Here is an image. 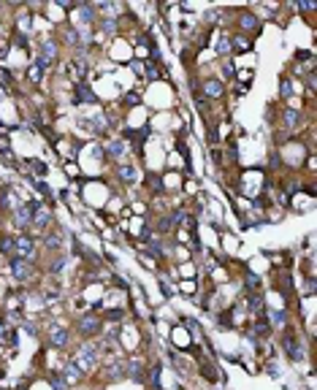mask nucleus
I'll use <instances>...</instances> for the list:
<instances>
[{
	"label": "nucleus",
	"mask_w": 317,
	"mask_h": 390,
	"mask_svg": "<svg viewBox=\"0 0 317 390\" xmlns=\"http://www.w3.org/2000/svg\"><path fill=\"white\" fill-rule=\"evenodd\" d=\"M8 268L11 274H14L16 282H30L35 276V268L30 260H19V258H8Z\"/></svg>",
	"instance_id": "obj_4"
},
{
	"label": "nucleus",
	"mask_w": 317,
	"mask_h": 390,
	"mask_svg": "<svg viewBox=\"0 0 317 390\" xmlns=\"http://www.w3.org/2000/svg\"><path fill=\"white\" fill-rule=\"evenodd\" d=\"M68 268V255H63V252H57L52 260H49V265H46V274L49 276H60L63 271Z\"/></svg>",
	"instance_id": "obj_17"
},
{
	"label": "nucleus",
	"mask_w": 317,
	"mask_h": 390,
	"mask_svg": "<svg viewBox=\"0 0 317 390\" xmlns=\"http://www.w3.org/2000/svg\"><path fill=\"white\" fill-rule=\"evenodd\" d=\"M101 30H103L106 35H114V33H117V16H103Z\"/></svg>",
	"instance_id": "obj_26"
},
{
	"label": "nucleus",
	"mask_w": 317,
	"mask_h": 390,
	"mask_svg": "<svg viewBox=\"0 0 317 390\" xmlns=\"http://www.w3.org/2000/svg\"><path fill=\"white\" fill-rule=\"evenodd\" d=\"M46 68H49V63H43L41 57H35V63H33V68H30V71H27L30 82H41V79L46 76Z\"/></svg>",
	"instance_id": "obj_19"
},
{
	"label": "nucleus",
	"mask_w": 317,
	"mask_h": 390,
	"mask_svg": "<svg viewBox=\"0 0 317 390\" xmlns=\"http://www.w3.org/2000/svg\"><path fill=\"white\" fill-rule=\"evenodd\" d=\"M147 366H144V361L141 358H128V363H125V377H130V380H136V382H147Z\"/></svg>",
	"instance_id": "obj_9"
},
{
	"label": "nucleus",
	"mask_w": 317,
	"mask_h": 390,
	"mask_svg": "<svg viewBox=\"0 0 317 390\" xmlns=\"http://www.w3.org/2000/svg\"><path fill=\"white\" fill-rule=\"evenodd\" d=\"M198 90L203 92V98H206V101H211V98H222V92H225V87H222V82H220V79H203Z\"/></svg>",
	"instance_id": "obj_11"
},
{
	"label": "nucleus",
	"mask_w": 317,
	"mask_h": 390,
	"mask_svg": "<svg viewBox=\"0 0 317 390\" xmlns=\"http://www.w3.org/2000/svg\"><path fill=\"white\" fill-rule=\"evenodd\" d=\"M68 344H71V331L68 328H60V325L49 328V347L52 350H65Z\"/></svg>",
	"instance_id": "obj_7"
},
{
	"label": "nucleus",
	"mask_w": 317,
	"mask_h": 390,
	"mask_svg": "<svg viewBox=\"0 0 317 390\" xmlns=\"http://www.w3.org/2000/svg\"><path fill=\"white\" fill-rule=\"evenodd\" d=\"M46 380H49V385H52L54 390H68V382L63 380V377H57V374H49Z\"/></svg>",
	"instance_id": "obj_28"
},
{
	"label": "nucleus",
	"mask_w": 317,
	"mask_h": 390,
	"mask_svg": "<svg viewBox=\"0 0 317 390\" xmlns=\"http://www.w3.org/2000/svg\"><path fill=\"white\" fill-rule=\"evenodd\" d=\"M30 165H33V171H35V173H41V176H46V165H43L41 160H30ZM41 176H38V179H41Z\"/></svg>",
	"instance_id": "obj_37"
},
{
	"label": "nucleus",
	"mask_w": 317,
	"mask_h": 390,
	"mask_svg": "<svg viewBox=\"0 0 317 390\" xmlns=\"http://www.w3.org/2000/svg\"><path fill=\"white\" fill-rule=\"evenodd\" d=\"M0 250H3V255L14 258V239H0Z\"/></svg>",
	"instance_id": "obj_31"
},
{
	"label": "nucleus",
	"mask_w": 317,
	"mask_h": 390,
	"mask_svg": "<svg viewBox=\"0 0 317 390\" xmlns=\"http://www.w3.org/2000/svg\"><path fill=\"white\" fill-rule=\"evenodd\" d=\"M106 152H109L111 160H120L122 154H125V144H122V141H109V144H106Z\"/></svg>",
	"instance_id": "obj_24"
},
{
	"label": "nucleus",
	"mask_w": 317,
	"mask_h": 390,
	"mask_svg": "<svg viewBox=\"0 0 317 390\" xmlns=\"http://www.w3.org/2000/svg\"><path fill=\"white\" fill-rule=\"evenodd\" d=\"M0 314H3V309H0Z\"/></svg>",
	"instance_id": "obj_43"
},
{
	"label": "nucleus",
	"mask_w": 317,
	"mask_h": 390,
	"mask_svg": "<svg viewBox=\"0 0 317 390\" xmlns=\"http://www.w3.org/2000/svg\"><path fill=\"white\" fill-rule=\"evenodd\" d=\"M57 52H60V46H57V41H54V38H46L38 46V57L43 60V63H49V65L57 60Z\"/></svg>",
	"instance_id": "obj_14"
},
{
	"label": "nucleus",
	"mask_w": 317,
	"mask_h": 390,
	"mask_svg": "<svg viewBox=\"0 0 317 390\" xmlns=\"http://www.w3.org/2000/svg\"><path fill=\"white\" fill-rule=\"evenodd\" d=\"M14 258L33 260L35 258V239L27 236V233H19V236L14 239Z\"/></svg>",
	"instance_id": "obj_3"
},
{
	"label": "nucleus",
	"mask_w": 317,
	"mask_h": 390,
	"mask_svg": "<svg viewBox=\"0 0 317 390\" xmlns=\"http://www.w3.org/2000/svg\"><path fill=\"white\" fill-rule=\"evenodd\" d=\"M76 16L84 27H90V24H95V19H98V11L92 3H76ZM82 24H79V27H82Z\"/></svg>",
	"instance_id": "obj_10"
},
{
	"label": "nucleus",
	"mask_w": 317,
	"mask_h": 390,
	"mask_svg": "<svg viewBox=\"0 0 317 390\" xmlns=\"http://www.w3.org/2000/svg\"><path fill=\"white\" fill-rule=\"evenodd\" d=\"M231 35H222V41H220V46H217V54H222V57H225V54H231Z\"/></svg>",
	"instance_id": "obj_30"
},
{
	"label": "nucleus",
	"mask_w": 317,
	"mask_h": 390,
	"mask_svg": "<svg viewBox=\"0 0 317 390\" xmlns=\"http://www.w3.org/2000/svg\"><path fill=\"white\" fill-rule=\"evenodd\" d=\"M60 35H63V41H65V46H71V49H82V33H79V27H60Z\"/></svg>",
	"instance_id": "obj_16"
},
{
	"label": "nucleus",
	"mask_w": 317,
	"mask_h": 390,
	"mask_svg": "<svg viewBox=\"0 0 317 390\" xmlns=\"http://www.w3.org/2000/svg\"><path fill=\"white\" fill-rule=\"evenodd\" d=\"M76 331H79V336H82V339H95L98 333L103 331L101 312H84L82 317H79V323H76Z\"/></svg>",
	"instance_id": "obj_2"
},
{
	"label": "nucleus",
	"mask_w": 317,
	"mask_h": 390,
	"mask_svg": "<svg viewBox=\"0 0 317 390\" xmlns=\"http://www.w3.org/2000/svg\"><path fill=\"white\" fill-rule=\"evenodd\" d=\"M49 225H52V209H49L46 203H41V206L33 212V228H38V231H46Z\"/></svg>",
	"instance_id": "obj_13"
},
{
	"label": "nucleus",
	"mask_w": 317,
	"mask_h": 390,
	"mask_svg": "<svg viewBox=\"0 0 317 390\" xmlns=\"http://www.w3.org/2000/svg\"><path fill=\"white\" fill-rule=\"evenodd\" d=\"M182 323H184V328L190 331L192 339H201V331H198V323H195V320H182Z\"/></svg>",
	"instance_id": "obj_33"
},
{
	"label": "nucleus",
	"mask_w": 317,
	"mask_h": 390,
	"mask_svg": "<svg viewBox=\"0 0 317 390\" xmlns=\"http://www.w3.org/2000/svg\"><path fill=\"white\" fill-rule=\"evenodd\" d=\"M298 120H301V111H298V109H285L282 111V122L288 125V130H293L298 125Z\"/></svg>",
	"instance_id": "obj_23"
},
{
	"label": "nucleus",
	"mask_w": 317,
	"mask_h": 390,
	"mask_svg": "<svg viewBox=\"0 0 317 390\" xmlns=\"http://www.w3.org/2000/svg\"><path fill=\"white\" fill-rule=\"evenodd\" d=\"M73 363H76L82 371H95L98 363H101V344H95L92 339H87V342L76 350Z\"/></svg>",
	"instance_id": "obj_1"
},
{
	"label": "nucleus",
	"mask_w": 317,
	"mask_h": 390,
	"mask_svg": "<svg viewBox=\"0 0 317 390\" xmlns=\"http://www.w3.org/2000/svg\"><path fill=\"white\" fill-rule=\"evenodd\" d=\"M236 43V52H250V38L247 35H239V33H233V38H231V46Z\"/></svg>",
	"instance_id": "obj_25"
},
{
	"label": "nucleus",
	"mask_w": 317,
	"mask_h": 390,
	"mask_svg": "<svg viewBox=\"0 0 317 390\" xmlns=\"http://www.w3.org/2000/svg\"><path fill=\"white\" fill-rule=\"evenodd\" d=\"M24 331H27L30 336H38V331H35V325H33V323H24Z\"/></svg>",
	"instance_id": "obj_41"
},
{
	"label": "nucleus",
	"mask_w": 317,
	"mask_h": 390,
	"mask_svg": "<svg viewBox=\"0 0 317 390\" xmlns=\"http://www.w3.org/2000/svg\"><path fill=\"white\" fill-rule=\"evenodd\" d=\"M158 79H160L158 65H155V63H147V82H158Z\"/></svg>",
	"instance_id": "obj_32"
},
{
	"label": "nucleus",
	"mask_w": 317,
	"mask_h": 390,
	"mask_svg": "<svg viewBox=\"0 0 317 390\" xmlns=\"http://www.w3.org/2000/svg\"><path fill=\"white\" fill-rule=\"evenodd\" d=\"M296 87L301 90V84H296L290 76H282V79H279V95H282V98H290V95L296 92Z\"/></svg>",
	"instance_id": "obj_22"
},
{
	"label": "nucleus",
	"mask_w": 317,
	"mask_h": 390,
	"mask_svg": "<svg viewBox=\"0 0 317 390\" xmlns=\"http://www.w3.org/2000/svg\"><path fill=\"white\" fill-rule=\"evenodd\" d=\"M269 320H271V325L274 328H288V312H285V309H271L269 312Z\"/></svg>",
	"instance_id": "obj_21"
},
{
	"label": "nucleus",
	"mask_w": 317,
	"mask_h": 390,
	"mask_svg": "<svg viewBox=\"0 0 317 390\" xmlns=\"http://www.w3.org/2000/svg\"><path fill=\"white\" fill-rule=\"evenodd\" d=\"M201 371H203V377H206V380H211V382L220 380V371H217V366H211V363H206V361L201 363Z\"/></svg>",
	"instance_id": "obj_27"
},
{
	"label": "nucleus",
	"mask_w": 317,
	"mask_h": 390,
	"mask_svg": "<svg viewBox=\"0 0 317 390\" xmlns=\"http://www.w3.org/2000/svg\"><path fill=\"white\" fill-rule=\"evenodd\" d=\"M147 184H149L152 190H163V179L155 176V173H149V176H147Z\"/></svg>",
	"instance_id": "obj_34"
},
{
	"label": "nucleus",
	"mask_w": 317,
	"mask_h": 390,
	"mask_svg": "<svg viewBox=\"0 0 317 390\" xmlns=\"http://www.w3.org/2000/svg\"><path fill=\"white\" fill-rule=\"evenodd\" d=\"M73 103H98V95L90 90V84L82 82V84H76V90H73Z\"/></svg>",
	"instance_id": "obj_15"
},
{
	"label": "nucleus",
	"mask_w": 317,
	"mask_h": 390,
	"mask_svg": "<svg viewBox=\"0 0 317 390\" xmlns=\"http://www.w3.org/2000/svg\"><path fill=\"white\" fill-rule=\"evenodd\" d=\"M117 176H120V182L133 184L136 179H139V171H136L133 165H120V168H117Z\"/></svg>",
	"instance_id": "obj_20"
},
{
	"label": "nucleus",
	"mask_w": 317,
	"mask_h": 390,
	"mask_svg": "<svg viewBox=\"0 0 317 390\" xmlns=\"http://www.w3.org/2000/svg\"><path fill=\"white\" fill-rule=\"evenodd\" d=\"M247 290H260V276H255V274H247Z\"/></svg>",
	"instance_id": "obj_35"
},
{
	"label": "nucleus",
	"mask_w": 317,
	"mask_h": 390,
	"mask_svg": "<svg viewBox=\"0 0 317 390\" xmlns=\"http://www.w3.org/2000/svg\"><path fill=\"white\" fill-rule=\"evenodd\" d=\"M60 377H63V380L68 382V385H79V382L84 380V371L79 369V366H76V363H73V361H68L65 366L60 369Z\"/></svg>",
	"instance_id": "obj_12"
},
{
	"label": "nucleus",
	"mask_w": 317,
	"mask_h": 390,
	"mask_svg": "<svg viewBox=\"0 0 317 390\" xmlns=\"http://www.w3.org/2000/svg\"><path fill=\"white\" fill-rule=\"evenodd\" d=\"M179 284H182L184 293H192V290H195V282H187V279H184V282H179Z\"/></svg>",
	"instance_id": "obj_40"
},
{
	"label": "nucleus",
	"mask_w": 317,
	"mask_h": 390,
	"mask_svg": "<svg viewBox=\"0 0 317 390\" xmlns=\"http://www.w3.org/2000/svg\"><path fill=\"white\" fill-rule=\"evenodd\" d=\"M282 347L288 350V358L293 363H298V361H304V352H301V344H298V339H296V333L290 331V325L285 328V333H282Z\"/></svg>",
	"instance_id": "obj_5"
},
{
	"label": "nucleus",
	"mask_w": 317,
	"mask_h": 390,
	"mask_svg": "<svg viewBox=\"0 0 317 390\" xmlns=\"http://www.w3.org/2000/svg\"><path fill=\"white\" fill-rule=\"evenodd\" d=\"M236 24H239V30H236L239 35H241V33H252V30L258 33V16L250 14V11H244V14L239 16V22H236Z\"/></svg>",
	"instance_id": "obj_18"
},
{
	"label": "nucleus",
	"mask_w": 317,
	"mask_h": 390,
	"mask_svg": "<svg viewBox=\"0 0 317 390\" xmlns=\"http://www.w3.org/2000/svg\"><path fill=\"white\" fill-rule=\"evenodd\" d=\"M122 101H125V106H139L141 98H139V92H128V95L122 98Z\"/></svg>",
	"instance_id": "obj_36"
},
{
	"label": "nucleus",
	"mask_w": 317,
	"mask_h": 390,
	"mask_svg": "<svg viewBox=\"0 0 317 390\" xmlns=\"http://www.w3.org/2000/svg\"><path fill=\"white\" fill-rule=\"evenodd\" d=\"M298 8H301V11H315V0H301Z\"/></svg>",
	"instance_id": "obj_39"
},
{
	"label": "nucleus",
	"mask_w": 317,
	"mask_h": 390,
	"mask_svg": "<svg viewBox=\"0 0 317 390\" xmlns=\"http://www.w3.org/2000/svg\"><path fill=\"white\" fill-rule=\"evenodd\" d=\"M163 293H165V295H173V287H171V284L165 282V279H163Z\"/></svg>",
	"instance_id": "obj_42"
},
{
	"label": "nucleus",
	"mask_w": 317,
	"mask_h": 390,
	"mask_svg": "<svg viewBox=\"0 0 317 390\" xmlns=\"http://www.w3.org/2000/svg\"><path fill=\"white\" fill-rule=\"evenodd\" d=\"M222 76H225V79H233V76H236V68H233L231 63H222Z\"/></svg>",
	"instance_id": "obj_38"
},
{
	"label": "nucleus",
	"mask_w": 317,
	"mask_h": 390,
	"mask_svg": "<svg viewBox=\"0 0 317 390\" xmlns=\"http://www.w3.org/2000/svg\"><path fill=\"white\" fill-rule=\"evenodd\" d=\"M101 317L103 320H122V317H125V309H122V306L120 309H106Z\"/></svg>",
	"instance_id": "obj_29"
},
{
	"label": "nucleus",
	"mask_w": 317,
	"mask_h": 390,
	"mask_svg": "<svg viewBox=\"0 0 317 390\" xmlns=\"http://www.w3.org/2000/svg\"><path fill=\"white\" fill-rule=\"evenodd\" d=\"M11 217H14V225L19 228V231H33V209L27 206V203H22V206H16L14 212H11Z\"/></svg>",
	"instance_id": "obj_6"
},
{
	"label": "nucleus",
	"mask_w": 317,
	"mask_h": 390,
	"mask_svg": "<svg viewBox=\"0 0 317 390\" xmlns=\"http://www.w3.org/2000/svg\"><path fill=\"white\" fill-rule=\"evenodd\" d=\"M43 250L52 252V255H57L63 250V231L60 228H52V231L43 233Z\"/></svg>",
	"instance_id": "obj_8"
}]
</instances>
